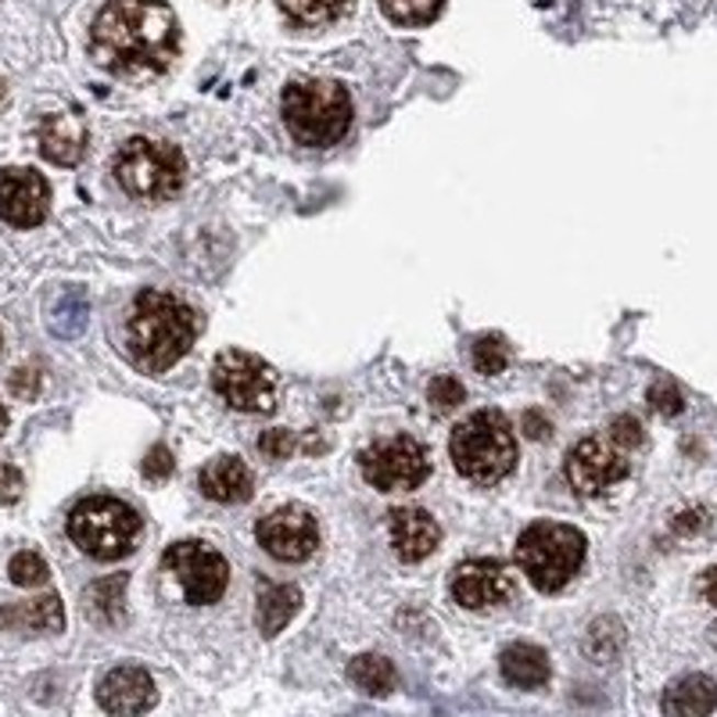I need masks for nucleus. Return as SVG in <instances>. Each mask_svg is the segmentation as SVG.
Masks as SVG:
<instances>
[{"label":"nucleus","mask_w":717,"mask_h":717,"mask_svg":"<svg viewBox=\"0 0 717 717\" xmlns=\"http://www.w3.org/2000/svg\"><path fill=\"white\" fill-rule=\"evenodd\" d=\"M90 54L108 76L144 83L180 54V22L161 0H112L90 30Z\"/></svg>","instance_id":"obj_1"},{"label":"nucleus","mask_w":717,"mask_h":717,"mask_svg":"<svg viewBox=\"0 0 717 717\" xmlns=\"http://www.w3.org/2000/svg\"><path fill=\"white\" fill-rule=\"evenodd\" d=\"M198 337L194 309L169 291H144L126 316V356L141 373L176 367Z\"/></svg>","instance_id":"obj_2"},{"label":"nucleus","mask_w":717,"mask_h":717,"mask_svg":"<svg viewBox=\"0 0 717 717\" xmlns=\"http://www.w3.org/2000/svg\"><path fill=\"white\" fill-rule=\"evenodd\" d=\"M452 463L473 484H495L517 467V435L506 413L478 410L456 424L449 441Z\"/></svg>","instance_id":"obj_3"},{"label":"nucleus","mask_w":717,"mask_h":717,"mask_svg":"<svg viewBox=\"0 0 717 717\" xmlns=\"http://www.w3.org/2000/svg\"><path fill=\"white\" fill-rule=\"evenodd\" d=\"M283 123L305 147H331L351 126V98L334 79H298L283 90Z\"/></svg>","instance_id":"obj_4"},{"label":"nucleus","mask_w":717,"mask_h":717,"mask_svg":"<svg viewBox=\"0 0 717 717\" xmlns=\"http://www.w3.org/2000/svg\"><path fill=\"white\" fill-rule=\"evenodd\" d=\"M517 563L538 592H560L585 563V535L571 524L538 520L520 535Z\"/></svg>","instance_id":"obj_5"},{"label":"nucleus","mask_w":717,"mask_h":717,"mask_svg":"<svg viewBox=\"0 0 717 717\" xmlns=\"http://www.w3.org/2000/svg\"><path fill=\"white\" fill-rule=\"evenodd\" d=\"M69 538L93 560H123L141 542V517L123 498L93 495L69 513Z\"/></svg>","instance_id":"obj_6"},{"label":"nucleus","mask_w":717,"mask_h":717,"mask_svg":"<svg viewBox=\"0 0 717 717\" xmlns=\"http://www.w3.org/2000/svg\"><path fill=\"white\" fill-rule=\"evenodd\" d=\"M115 180L141 201H169L183 191L187 161L172 144L152 137H133L115 155Z\"/></svg>","instance_id":"obj_7"},{"label":"nucleus","mask_w":717,"mask_h":717,"mask_svg":"<svg viewBox=\"0 0 717 717\" xmlns=\"http://www.w3.org/2000/svg\"><path fill=\"white\" fill-rule=\"evenodd\" d=\"M212 388L237 413H269L277 405V373L251 351H223L212 367Z\"/></svg>","instance_id":"obj_8"},{"label":"nucleus","mask_w":717,"mask_h":717,"mask_svg":"<svg viewBox=\"0 0 717 717\" xmlns=\"http://www.w3.org/2000/svg\"><path fill=\"white\" fill-rule=\"evenodd\" d=\"M359 470L377 492H413L430 473L424 445L410 435H388L373 441L359 456Z\"/></svg>","instance_id":"obj_9"},{"label":"nucleus","mask_w":717,"mask_h":717,"mask_svg":"<svg viewBox=\"0 0 717 717\" xmlns=\"http://www.w3.org/2000/svg\"><path fill=\"white\" fill-rule=\"evenodd\" d=\"M161 563H166V571L176 578V585L183 589L187 603L209 606L226 592L229 567L223 560V552H215L205 542H194V538L191 542H176L166 549Z\"/></svg>","instance_id":"obj_10"},{"label":"nucleus","mask_w":717,"mask_h":717,"mask_svg":"<svg viewBox=\"0 0 717 717\" xmlns=\"http://www.w3.org/2000/svg\"><path fill=\"white\" fill-rule=\"evenodd\" d=\"M567 481L571 489L585 498H595L603 492H610L614 484L628 478V459L606 438H581L571 452H567Z\"/></svg>","instance_id":"obj_11"},{"label":"nucleus","mask_w":717,"mask_h":717,"mask_svg":"<svg viewBox=\"0 0 717 717\" xmlns=\"http://www.w3.org/2000/svg\"><path fill=\"white\" fill-rule=\"evenodd\" d=\"M259 546L280 563H305L320 546V524L305 506H280L259 520Z\"/></svg>","instance_id":"obj_12"},{"label":"nucleus","mask_w":717,"mask_h":717,"mask_svg":"<svg viewBox=\"0 0 717 717\" xmlns=\"http://www.w3.org/2000/svg\"><path fill=\"white\" fill-rule=\"evenodd\" d=\"M51 209V183L36 169L11 166L0 169V220L8 226L30 229L47 220Z\"/></svg>","instance_id":"obj_13"},{"label":"nucleus","mask_w":717,"mask_h":717,"mask_svg":"<svg viewBox=\"0 0 717 717\" xmlns=\"http://www.w3.org/2000/svg\"><path fill=\"white\" fill-rule=\"evenodd\" d=\"M513 592V581L498 560H463L452 571V600L473 614H489L503 606Z\"/></svg>","instance_id":"obj_14"},{"label":"nucleus","mask_w":717,"mask_h":717,"mask_svg":"<svg viewBox=\"0 0 717 717\" xmlns=\"http://www.w3.org/2000/svg\"><path fill=\"white\" fill-rule=\"evenodd\" d=\"M155 682L137 664L112 668L98 682V707L112 717H141L155 707Z\"/></svg>","instance_id":"obj_15"},{"label":"nucleus","mask_w":717,"mask_h":717,"mask_svg":"<svg viewBox=\"0 0 717 717\" xmlns=\"http://www.w3.org/2000/svg\"><path fill=\"white\" fill-rule=\"evenodd\" d=\"M388 542L405 563H421L441 542V527L421 506H395L388 513Z\"/></svg>","instance_id":"obj_16"},{"label":"nucleus","mask_w":717,"mask_h":717,"mask_svg":"<svg viewBox=\"0 0 717 717\" xmlns=\"http://www.w3.org/2000/svg\"><path fill=\"white\" fill-rule=\"evenodd\" d=\"M36 144L51 166H79L87 152V126L76 115H47L36 130Z\"/></svg>","instance_id":"obj_17"},{"label":"nucleus","mask_w":717,"mask_h":717,"mask_svg":"<svg viewBox=\"0 0 717 717\" xmlns=\"http://www.w3.org/2000/svg\"><path fill=\"white\" fill-rule=\"evenodd\" d=\"M201 492H205L212 503H245L255 492V478L245 459L237 456H220L201 470Z\"/></svg>","instance_id":"obj_18"},{"label":"nucleus","mask_w":717,"mask_h":717,"mask_svg":"<svg viewBox=\"0 0 717 717\" xmlns=\"http://www.w3.org/2000/svg\"><path fill=\"white\" fill-rule=\"evenodd\" d=\"M717 707V682L707 674H685L671 682L660 699L664 717H707Z\"/></svg>","instance_id":"obj_19"},{"label":"nucleus","mask_w":717,"mask_h":717,"mask_svg":"<svg viewBox=\"0 0 717 717\" xmlns=\"http://www.w3.org/2000/svg\"><path fill=\"white\" fill-rule=\"evenodd\" d=\"M0 625L11 631H22V635H54L65 628L61 600L54 592H44L40 600L4 606V610H0Z\"/></svg>","instance_id":"obj_20"},{"label":"nucleus","mask_w":717,"mask_h":717,"mask_svg":"<svg viewBox=\"0 0 717 717\" xmlns=\"http://www.w3.org/2000/svg\"><path fill=\"white\" fill-rule=\"evenodd\" d=\"M498 671L513 688H542L549 682V657L542 646L531 642H513L498 657Z\"/></svg>","instance_id":"obj_21"},{"label":"nucleus","mask_w":717,"mask_h":717,"mask_svg":"<svg viewBox=\"0 0 717 717\" xmlns=\"http://www.w3.org/2000/svg\"><path fill=\"white\" fill-rule=\"evenodd\" d=\"M302 606V592L294 585H283V581H266L259 589V631L266 639H273L283 628L291 625V617Z\"/></svg>","instance_id":"obj_22"},{"label":"nucleus","mask_w":717,"mask_h":717,"mask_svg":"<svg viewBox=\"0 0 717 717\" xmlns=\"http://www.w3.org/2000/svg\"><path fill=\"white\" fill-rule=\"evenodd\" d=\"M283 19L298 30H323L334 25L337 19H345L356 0H277Z\"/></svg>","instance_id":"obj_23"},{"label":"nucleus","mask_w":717,"mask_h":717,"mask_svg":"<svg viewBox=\"0 0 717 717\" xmlns=\"http://www.w3.org/2000/svg\"><path fill=\"white\" fill-rule=\"evenodd\" d=\"M348 679L359 693L367 696H388L395 688V668H391L388 657H377V653H362L348 664Z\"/></svg>","instance_id":"obj_24"},{"label":"nucleus","mask_w":717,"mask_h":717,"mask_svg":"<svg viewBox=\"0 0 717 717\" xmlns=\"http://www.w3.org/2000/svg\"><path fill=\"white\" fill-rule=\"evenodd\" d=\"M126 610V578H104L87 592V614L98 625H115Z\"/></svg>","instance_id":"obj_25"},{"label":"nucleus","mask_w":717,"mask_h":717,"mask_svg":"<svg viewBox=\"0 0 717 717\" xmlns=\"http://www.w3.org/2000/svg\"><path fill=\"white\" fill-rule=\"evenodd\" d=\"M381 8L399 25H427L441 15L445 0H381Z\"/></svg>","instance_id":"obj_26"},{"label":"nucleus","mask_w":717,"mask_h":717,"mask_svg":"<svg viewBox=\"0 0 717 717\" xmlns=\"http://www.w3.org/2000/svg\"><path fill=\"white\" fill-rule=\"evenodd\" d=\"M620 646H625V631H620L614 617H600L585 635V653L592 660H614Z\"/></svg>","instance_id":"obj_27"},{"label":"nucleus","mask_w":717,"mask_h":717,"mask_svg":"<svg viewBox=\"0 0 717 717\" xmlns=\"http://www.w3.org/2000/svg\"><path fill=\"white\" fill-rule=\"evenodd\" d=\"M470 359H473V370H478V373L495 377V373H503V370H506V362H509V348H506L503 337L484 334V337H478V341H473Z\"/></svg>","instance_id":"obj_28"},{"label":"nucleus","mask_w":717,"mask_h":717,"mask_svg":"<svg viewBox=\"0 0 717 717\" xmlns=\"http://www.w3.org/2000/svg\"><path fill=\"white\" fill-rule=\"evenodd\" d=\"M8 578L15 581L19 589H40V585H47L51 571H47V560L40 557V552L25 549V552H15V557H11Z\"/></svg>","instance_id":"obj_29"},{"label":"nucleus","mask_w":717,"mask_h":717,"mask_svg":"<svg viewBox=\"0 0 717 717\" xmlns=\"http://www.w3.org/2000/svg\"><path fill=\"white\" fill-rule=\"evenodd\" d=\"M427 399L435 405L438 413H452L459 405L467 402V388L456 381V377H438V381H430L427 388Z\"/></svg>","instance_id":"obj_30"},{"label":"nucleus","mask_w":717,"mask_h":717,"mask_svg":"<svg viewBox=\"0 0 717 717\" xmlns=\"http://www.w3.org/2000/svg\"><path fill=\"white\" fill-rule=\"evenodd\" d=\"M649 410H657L660 416H679L682 413V405H685V399H682V391L674 388L671 381H657L653 388H649Z\"/></svg>","instance_id":"obj_31"},{"label":"nucleus","mask_w":717,"mask_h":717,"mask_svg":"<svg viewBox=\"0 0 717 717\" xmlns=\"http://www.w3.org/2000/svg\"><path fill=\"white\" fill-rule=\"evenodd\" d=\"M642 435H646V430H642V424H639V416H628V413H625V416H614L610 441L617 445L620 452H625V449H639Z\"/></svg>","instance_id":"obj_32"},{"label":"nucleus","mask_w":717,"mask_h":717,"mask_svg":"<svg viewBox=\"0 0 717 717\" xmlns=\"http://www.w3.org/2000/svg\"><path fill=\"white\" fill-rule=\"evenodd\" d=\"M294 449H298V438L291 435V430H266V435L259 438V452L266 456V459H288V456H294Z\"/></svg>","instance_id":"obj_33"},{"label":"nucleus","mask_w":717,"mask_h":717,"mask_svg":"<svg viewBox=\"0 0 717 717\" xmlns=\"http://www.w3.org/2000/svg\"><path fill=\"white\" fill-rule=\"evenodd\" d=\"M22 492H25V481H22L19 467H11L0 459V506H15Z\"/></svg>","instance_id":"obj_34"},{"label":"nucleus","mask_w":717,"mask_h":717,"mask_svg":"<svg viewBox=\"0 0 717 717\" xmlns=\"http://www.w3.org/2000/svg\"><path fill=\"white\" fill-rule=\"evenodd\" d=\"M169 473H172V452L166 449V445H155V449L144 456V478L147 481H166Z\"/></svg>","instance_id":"obj_35"},{"label":"nucleus","mask_w":717,"mask_h":717,"mask_svg":"<svg viewBox=\"0 0 717 717\" xmlns=\"http://www.w3.org/2000/svg\"><path fill=\"white\" fill-rule=\"evenodd\" d=\"M11 391H15L19 399H36L40 391V370H15L11 373Z\"/></svg>","instance_id":"obj_36"},{"label":"nucleus","mask_w":717,"mask_h":717,"mask_svg":"<svg viewBox=\"0 0 717 717\" xmlns=\"http://www.w3.org/2000/svg\"><path fill=\"white\" fill-rule=\"evenodd\" d=\"M549 430H552V424H549L538 410H531V413L524 416V435L531 438V441H542V438L549 435Z\"/></svg>","instance_id":"obj_37"},{"label":"nucleus","mask_w":717,"mask_h":717,"mask_svg":"<svg viewBox=\"0 0 717 717\" xmlns=\"http://www.w3.org/2000/svg\"><path fill=\"white\" fill-rule=\"evenodd\" d=\"M699 595L710 606H717V567H707V571L699 574Z\"/></svg>","instance_id":"obj_38"},{"label":"nucleus","mask_w":717,"mask_h":717,"mask_svg":"<svg viewBox=\"0 0 717 717\" xmlns=\"http://www.w3.org/2000/svg\"><path fill=\"white\" fill-rule=\"evenodd\" d=\"M8 424H11V421H8V410H4V405H0V435H4V430H8Z\"/></svg>","instance_id":"obj_39"},{"label":"nucleus","mask_w":717,"mask_h":717,"mask_svg":"<svg viewBox=\"0 0 717 717\" xmlns=\"http://www.w3.org/2000/svg\"><path fill=\"white\" fill-rule=\"evenodd\" d=\"M4 98H8V90H4V83H0V104H4Z\"/></svg>","instance_id":"obj_40"},{"label":"nucleus","mask_w":717,"mask_h":717,"mask_svg":"<svg viewBox=\"0 0 717 717\" xmlns=\"http://www.w3.org/2000/svg\"><path fill=\"white\" fill-rule=\"evenodd\" d=\"M0 348H4V334H0Z\"/></svg>","instance_id":"obj_41"}]
</instances>
